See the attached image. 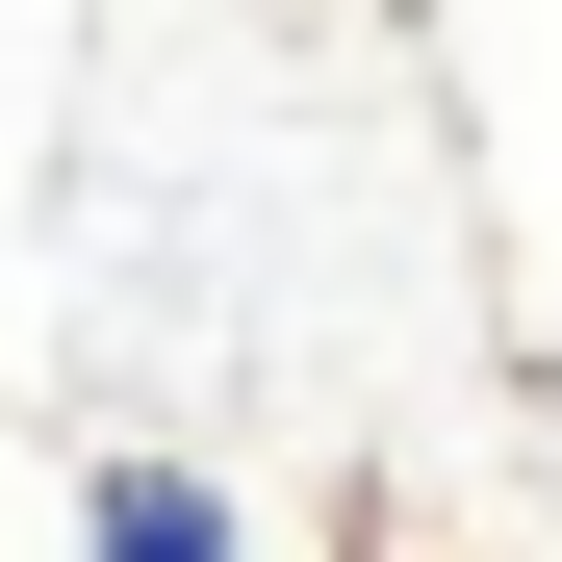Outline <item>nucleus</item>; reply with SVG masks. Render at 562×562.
<instances>
[{"label":"nucleus","mask_w":562,"mask_h":562,"mask_svg":"<svg viewBox=\"0 0 562 562\" xmlns=\"http://www.w3.org/2000/svg\"><path fill=\"white\" fill-rule=\"evenodd\" d=\"M77 562H256V512L205 460H103V486H77Z\"/></svg>","instance_id":"1"}]
</instances>
